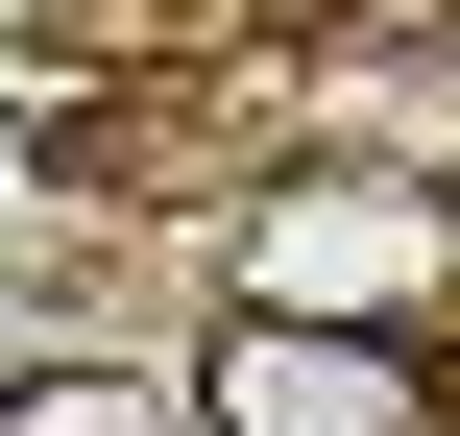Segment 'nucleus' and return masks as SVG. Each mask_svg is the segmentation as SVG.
Wrapping results in <instances>:
<instances>
[{
  "mask_svg": "<svg viewBox=\"0 0 460 436\" xmlns=\"http://www.w3.org/2000/svg\"><path fill=\"white\" fill-rule=\"evenodd\" d=\"M218 291H267V316H364V340H437V316H460V194H437V170H267Z\"/></svg>",
  "mask_w": 460,
  "mask_h": 436,
  "instance_id": "nucleus-1",
  "label": "nucleus"
},
{
  "mask_svg": "<svg viewBox=\"0 0 460 436\" xmlns=\"http://www.w3.org/2000/svg\"><path fill=\"white\" fill-rule=\"evenodd\" d=\"M121 0H0V73H49V49H97Z\"/></svg>",
  "mask_w": 460,
  "mask_h": 436,
  "instance_id": "nucleus-4",
  "label": "nucleus"
},
{
  "mask_svg": "<svg viewBox=\"0 0 460 436\" xmlns=\"http://www.w3.org/2000/svg\"><path fill=\"white\" fill-rule=\"evenodd\" d=\"M194 436H437V340H364V316H267L218 291V340L170 364Z\"/></svg>",
  "mask_w": 460,
  "mask_h": 436,
  "instance_id": "nucleus-2",
  "label": "nucleus"
},
{
  "mask_svg": "<svg viewBox=\"0 0 460 436\" xmlns=\"http://www.w3.org/2000/svg\"><path fill=\"white\" fill-rule=\"evenodd\" d=\"M0 436H194V388H121V364H24Z\"/></svg>",
  "mask_w": 460,
  "mask_h": 436,
  "instance_id": "nucleus-3",
  "label": "nucleus"
}]
</instances>
